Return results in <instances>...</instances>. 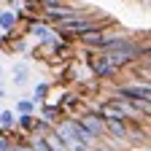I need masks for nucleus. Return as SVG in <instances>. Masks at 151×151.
Returning <instances> with one entry per match:
<instances>
[{
	"label": "nucleus",
	"instance_id": "obj_1",
	"mask_svg": "<svg viewBox=\"0 0 151 151\" xmlns=\"http://www.w3.org/2000/svg\"><path fill=\"white\" fill-rule=\"evenodd\" d=\"M41 16L51 27H62V24H70V22H78V19L89 16V11H81L76 6H60V8H43Z\"/></svg>",
	"mask_w": 151,
	"mask_h": 151
},
{
	"label": "nucleus",
	"instance_id": "obj_2",
	"mask_svg": "<svg viewBox=\"0 0 151 151\" xmlns=\"http://www.w3.org/2000/svg\"><path fill=\"white\" fill-rule=\"evenodd\" d=\"M111 94H116V97H124V100H143V103H151V84H143V81H124V84H113Z\"/></svg>",
	"mask_w": 151,
	"mask_h": 151
},
{
	"label": "nucleus",
	"instance_id": "obj_3",
	"mask_svg": "<svg viewBox=\"0 0 151 151\" xmlns=\"http://www.w3.org/2000/svg\"><path fill=\"white\" fill-rule=\"evenodd\" d=\"M89 68H92V76L97 81H108L113 76H119V70L113 68L108 54H103V51H89Z\"/></svg>",
	"mask_w": 151,
	"mask_h": 151
},
{
	"label": "nucleus",
	"instance_id": "obj_4",
	"mask_svg": "<svg viewBox=\"0 0 151 151\" xmlns=\"http://www.w3.org/2000/svg\"><path fill=\"white\" fill-rule=\"evenodd\" d=\"M84 127H86V132L89 135H94L97 140H105L108 138V122H105V116L103 113H92V111H84L81 116H76Z\"/></svg>",
	"mask_w": 151,
	"mask_h": 151
},
{
	"label": "nucleus",
	"instance_id": "obj_5",
	"mask_svg": "<svg viewBox=\"0 0 151 151\" xmlns=\"http://www.w3.org/2000/svg\"><path fill=\"white\" fill-rule=\"evenodd\" d=\"M22 22H24V11H11V8H6L3 14H0V32H3V35H14Z\"/></svg>",
	"mask_w": 151,
	"mask_h": 151
},
{
	"label": "nucleus",
	"instance_id": "obj_6",
	"mask_svg": "<svg viewBox=\"0 0 151 151\" xmlns=\"http://www.w3.org/2000/svg\"><path fill=\"white\" fill-rule=\"evenodd\" d=\"M108 122V138L111 140H119V143H127L129 140V122H122V119H105Z\"/></svg>",
	"mask_w": 151,
	"mask_h": 151
},
{
	"label": "nucleus",
	"instance_id": "obj_7",
	"mask_svg": "<svg viewBox=\"0 0 151 151\" xmlns=\"http://www.w3.org/2000/svg\"><path fill=\"white\" fill-rule=\"evenodd\" d=\"M27 78H30V62H24V60L14 62L11 65V81H14V86H24Z\"/></svg>",
	"mask_w": 151,
	"mask_h": 151
},
{
	"label": "nucleus",
	"instance_id": "obj_8",
	"mask_svg": "<svg viewBox=\"0 0 151 151\" xmlns=\"http://www.w3.org/2000/svg\"><path fill=\"white\" fill-rule=\"evenodd\" d=\"M14 111H16V116H35V111H41V105L32 97H19L14 103Z\"/></svg>",
	"mask_w": 151,
	"mask_h": 151
},
{
	"label": "nucleus",
	"instance_id": "obj_9",
	"mask_svg": "<svg viewBox=\"0 0 151 151\" xmlns=\"http://www.w3.org/2000/svg\"><path fill=\"white\" fill-rule=\"evenodd\" d=\"M49 92H51V84H49V81H38L35 89H32V100H35L38 105L49 103Z\"/></svg>",
	"mask_w": 151,
	"mask_h": 151
},
{
	"label": "nucleus",
	"instance_id": "obj_10",
	"mask_svg": "<svg viewBox=\"0 0 151 151\" xmlns=\"http://www.w3.org/2000/svg\"><path fill=\"white\" fill-rule=\"evenodd\" d=\"M30 143H32V148H35V151H54V148L49 146V140H46V138H35V135H32V138H30Z\"/></svg>",
	"mask_w": 151,
	"mask_h": 151
},
{
	"label": "nucleus",
	"instance_id": "obj_11",
	"mask_svg": "<svg viewBox=\"0 0 151 151\" xmlns=\"http://www.w3.org/2000/svg\"><path fill=\"white\" fill-rule=\"evenodd\" d=\"M143 62H146V65H148V68H151V46H148V49H146V57H143Z\"/></svg>",
	"mask_w": 151,
	"mask_h": 151
},
{
	"label": "nucleus",
	"instance_id": "obj_12",
	"mask_svg": "<svg viewBox=\"0 0 151 151\" xmlns=\"http://www.w3.org/2000/svg\"><path fill=\"white\" fill-rule=\"evenodd\" d=\"M0 76H3V65H0Z\"/></svg>",
	"mask_w": 151,
	"mask_h": 151
},
{
	"label": "nucleus",
	"instance_id": "obj_13",
	"mask_svg": "<svg viewBox=\"0 0 151 151\" xmlns=\"http://www.w3.org/2000/svg\"><path fill=\"white\" fill-rule=\"evenodd\" d=\"M3 11H6V8H3V6H0V14H3Z\"/></svg>",
	"mask_w": 151,
	"mask_h": 151
}]
</instances>
